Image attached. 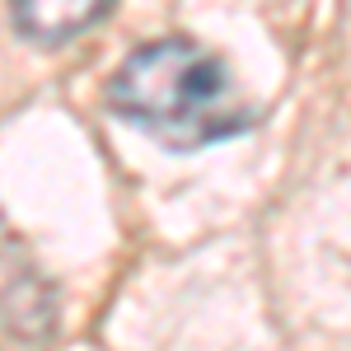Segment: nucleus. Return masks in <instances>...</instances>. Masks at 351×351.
Returning a JSON list of instances; mask_svg holds the SVG:
<instances>
[{"instance_id": "obj_2", "label": "nucleus", "mask_w": 351, "mask_h": 351, "mask_svg": "<svg viewBox=\"0 0 351 351\" xmlns=\"http://www.w3.org/2000/svg\"><path fill=\"white\" fill-rule=\"evenodd\" d=\"M108 5L112 0H10L19 33L33 43H66L94 19H104Z\"/></svg>"}, {"instance_id": "obj_1", "label": "nucleus", "mask_w": 351, "mask_h": 351, "mask_svg": "<svg viewBox=\"0 0 351 351\" xmlns=\"http://www.w3.org/2000/svg\"><path fill=\"white\" fill-rule=\"evenodd\" d=\"M108 108L173 150H197L243 132L248 108L225 61L188 38L136 47L108 80Z\"/></svg>"}]
</instances>
